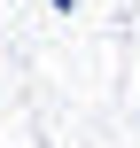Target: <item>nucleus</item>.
Returning <instances> with one entry per match:
<instances>
[{
	"instance_id": "f257e3e1",
	"label": "nucleus",
	"mask_w": 140,
	"mask_h": 148,
	"mask_svg": "<svg viewBox=\"0 0 140 148\" xmlns=\"http://www.w3.org/2000/svg\"><path fill=\"white\" fill-rule=\"evenodd\" d=\"M47 8H70V0H47Z\"/></svg>"
}]
</instances>
